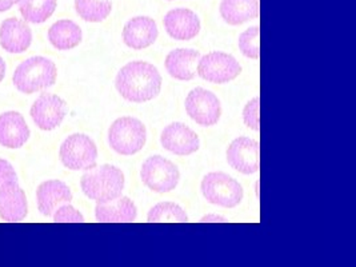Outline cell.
<instances>
[{"instance_id": "11", "label": "cell", "mask_w": 356, "mask_h": 267, "mask_svg": "<svg viewBox=\"0 0 356 267\" xmlns=\"http://www.w3.org/2000/svg\"><path fill=\"white\" fill-rule=\"evenodd\" d=\"M33 123L44 131H51L62 124L67 115V103L58 95L43 92L31 107Z\"/></svg>"}, {"instance_id": "23", "label": "cell", "mask_w": 356, "mask_h": 267, "mask_svg": "<svg viewBox=\"0 0 356 267\" xmlns=\"http://www.w3.org/2000/svg\"><path fill=\"white\" fill-rule=\"evenodd\" d=\"M19 13L27 23L40 24L47 22L56 10V0H19Z\"/></svg>"}, {"instance_id": "12", "label": "cell", "mask_w": 356, "mask_h": 267, "mask_svg": "<svg viewBox=\"0 0 356 267\" xmlns=\"http://www.w3.org/2000/svg\"><path fill=\"white\" fill-rule=\"evenodd\" d=\"M161 143L164 150L170 151L179 156L191 155L200 147L199 136L194 130L179 122L168 124L163 130Z\"/></svg>"}, {"instance_id": "18", "label": "cell", "mask_w": 356, "mask_h": 267, "mask_svg": "<svg viewBox=\"0 0 356 267\" xmlns=\"http://www.w3.org/2000/svg\"><path fill=\"white\" fill-rule=\"evenodd\" d=\"M72 193L70 187L62 181H46L36 190V202L40 214L52 217L58 207L65 203H71Z\"/></svg>"}, {"instance_id": "27", "label": "cell", "mask_w": 356, "mask_h": 267, "mask_svg": "<svg viewBox=\"0 0 356 267\" xmlns=\"http://www.w3.org/2000/svg\"><path fill=\"white\" fill-rule=\"evenodd\" d=\"M243 122L248 129L260 131V98H254L245 104Z\"/></svg>"}, {"instance_id": "7", "label": "cell", "mask_w": 356, "mask_h": 267, "mask_svg": "<svg viewBox=\"0 0 356 267\" xmlns=\"http://www.w3.org/2000/svg\"><path fill=\"white\" fill-rule=\"evenodd\" d=\"M142 182L151 191L165 194L177 188L180 181L178 167L161 155H152L140 168Z\"/></svg>"}, {"instance_id": "8", "label": "cell", "mask_w": 356, "mask_h": 267, "mask_svg": "<svg viewBox=\"0 0 356 267\" xmlns=\"http://www.w3.org/2000/svg\"><path fill=\"white\" fill-rule=\"evenodd\" d=\"M197 75L211 83L226 84L236 79L241 72V63L229 54L215 51L197 60Z\"/></svg>"}, {"instance_id": "29", "label": "cell", "mask_w": 356, "mask_h": 267, "mask_svg": "<svg viewBox=\"0 0 356 267\" xmlns=\"http://www.w3.org/2000/svg\"><path fill=\"white\" fill-rule=\"evenodd\" d=\"M19 184L17 171L10 162L0 159V187L6 184Z\"/></svg>"}, {"instance_id": "3", "label": "cell", "mask_w": 356, "mask_h": 267, "mask_svg": "<svg viewBox=\"0 0 356 267\" xmlns=\"http://www.w3.org/2000/svg\"><path fill=\"white\" fill-rule=\"evenodd\" d=\"M58 78V70L52 60L33 56L20 63L14 74V86L23 94H33L47 90Z\"/></svg>"}, {"instance_id": "6", "label": "cell", "mask_w": 356, "mask_h": 267, "mask_svg": "<svg viewBox=\"0 0 356 267\" xmlns=\"http://www.w3.org/2000/svg\"><path fill=\"white\" fill-rule=\"evenodd\" d=\"M62 165L72 171H87L97 167V147L86 134L70 135L60 146Z\"/></svg>"}, {"instance_id": "21", "label": "cell", "mask_w": 356, "mask_h": 267, "mask_svg": "<svg viewBox=\"0 0 356 267\" xmlns=\"http://www.w3.org/2000/svg\"><path fill=\"white\" fill-rule=\"evenodd\" d=\"M220 17L229 26H241L259 17V0H222Z\"/></svg>"}, {"instance_id": "2", "label": "cell", "mask_w": 356, "mask_h": 267, "mask_svg": "<svg viewBox=\"0 0 356 267\" xmlns=\"http://www.w3.org/2000/svg\"><path fill=\"white\" fill-rule=\"evenodd\" d=\"M124 174L113 165H103L87 170L81 179L83 194L88 200L104 203L116 200L124 190Z\"/></svg>"}, {"instance_id": "14", "label": "cell", "mask_w": 356, "mask_h": 267, "mask_svg": "<svg viewBox=\"0 0 356 267\" xmlns=\"http://www.w3.org/2000/svg\"><path fill=\"white\" fill-rule=\"evenodd\" d=\"M123 42L132 50H145L152 46L158 36L159 30L154 19L148 17H136L130 19L123 29Z\"/></svg>"}, {"instance_id": "26", "label": "cell", "mask_w": 356, "mask_h": 267, "mask_svg": "<svg viewBox=\"0 0 356 267\" xmlns=\"http://www.w3.org/2000/svg\"><path fill=\"white\" fill-rule=\"evenodd\" d=\"M239 50L245 58L258 60L260 58V27L254 26L244 31L238 40Z\"/></svg>"}, {"instance_id": "22", "label": "cell", "mask_w": 356, "mask_h": 267, "mask_svg": "<svg viewBox=\"0 0 356 267\" xmlns=\"http://www.w3.org/2000/svg\"><path fill=\"white\" fill-rule=\"evenodd\" d=\"M81 29L72 20H58L49 30V43L59 51L71 50L81 44Z\"/></svg>"}, {"instance_id": "9", "label": "cell", "mask_w": 356, "mask_h": 267, "mask_svg": "<svg viewBox=\"0 0 356 267\" xmlns=\"http://www.w3.org/2000/svg\"><path fill=\"white\" fill-rule=\"evenodd\" d=\"M186 111L199 126H215L222 117V104L215 94L196 87L186 98Z\"/></svg>"}, {"instance_id": "15", "label": "cell", "mask_w": 356, "mask_h": 267, "mask_svg": "<svg viewBox=\"0 0 356 267\" xmlns=\"http://www.w3.org/2000/svg\"><path fill=\"white\" fill-rule=\"evenodd\" d=\"M167 33L175 40H191L200 33V20L188 8H175L163 19Z\"/></svg>"}, {"instance_id": "25", "label": "cell", "mask_w": 356, "mask_h": 267, "mask_svg": "<svg viewBox=\"0 0 356 267\" xmlns=\"http://www.w3.org/2000/svg\"><path fill=\"white\" fill-rule=\"evenodd\" d=\"M75 11L83 20L99 23L111 14L113 3L108 0H75Z\"/></svg>"}, {"instance_id": "5", "label": "cell", "mask_w": 356, "mask_h": 267, "mask_svg": "<svg viewBox=\"0 0 356 267\" xmlns=\"http://www.w3.org/2000/svg\"><path fill=\"white\" fill-rule=\"evenodd\" d=\"M200 190L203 197L211 204L225 209H234L243 200L242 184L220 171L207 174L202 181Z\"/></svg>"}, {"instance_id": "4", "label": "cell", "mask_w": 356, "mask_h": 267, "mask_svg": "<svg viewBox=\"0 0 356 267\" xmlns=\"http://www.w3.org/2000/svg\"><path fill=\"white\" fill-rule=\"evenodd\" d=\"M146 140V126L136 118H119L108 130V145L119 155L131 156L139 152Z\"/></svg>"}, {"instance_id": "16", "label": "cell", "mask_w": 356, "mask_h": 267, "mask_svg": "<svg viewBox=\"0 0 356 267\" xmlns=\"http://www.w3.org/2000/svg\"><path fill=\"white\" fill-rule=\"evenodd\" d=\"M29 213L26 193L19 184H6L0 187V217L8 223L24 220Z\"/></svg>"}, {"instance_id": "19", "label": "cell", "mask_w": 356, "mask_h": 267, "mask_svg": "<svg viewBox=\"0 0 356 267\" xmlns=\"http://www.w3.org/2000/svg\"><path fill=\"white\" fill-rule=\"evenodd\" d=\"M138 217L136 204L127 197L97 203L95 218L99 223H132Z\"/></svg>"}, {"instance_id": "31", "label": "cell", "mask_w": 356, "mask_h": 267, "mask_svg": "<svg viewBox=\"0 0 356 267\" xmlns=\"http://www.w3.org/2000/svg\"><path fill=\"white\" fill-rule=\"evenodd\" d=\"M17 3H19V0H0V13L8 11L10 8H13Z\"/></svg>"}, {"instance_id": "17", "label": "cell", "mask_w": 356, "mask_h": 267, "mask_svg": "<svg viewBox=\"0 0 356 267\" xmlns=\"http://www.w3.org/2000/svg\"><path fill=\"white\" fill-rule=\"evenodd\" d=\"M30 127L26 119L17 111L0 115V145L7 149H20L30 139Z\"/></svg>"}, {"instance_id": "30", "label": "cell", "mask_w": 356, "mask_h": 267, "mask_svg": "<svg viewBox=\"0 0 356 267\" xmlns=\"http://www.w3.org/2000/svg\"><path fill=\"white\" fill-rule=\"evenodd\" d=\"M200 222L202 223H210V222H213V223H218V222H220V223H226L227 219L226 218L220 217V216H213V214H210V216H206V217L202 218L200 219Z\"/></svg>"}, {"instance_id": "24", "label": "cell", "mask_w": 356, "mask_h": 267, "mask_svg": "<svg viewBox=\"0 0 356 267\" xmlns=\"http://www.w3.org/2000/svg\"><path fill=\"white\" fill-rule=\"evenodd\" d=\"M148 223H187V213L174 202H162L155 204L147 216Z\"/></svg>"}, {"instance_id": "20", "label": "cell", "mask_w": 356, "mask_h": 267, "mask_svg": "<svg viewBox=\"0 0 356 267\" xmlns=\"http://www.w3.org/2000/svg\"><path fill=\"white\" fill-rule=\"evenodd\" d=\"M200 59V54L191 49H177L171 51L164 62V66L170 76L177 81L188 82L196 75V62Z\"/></svg>"}, {"instance_id": "32", "label": "cell", "mask_w": 356, "mask_h": 267, "mask_svg": "<svg viewBox=\"0 0 356 267\" xmlns=\"http://www.w3.org/2000/svg\"><path fill=\"white\" fill-rule=\"evenodd\" d=\"M4 76H6V63H4L3 58L0 56V82L4 79Z\"/></svg>"}, {"instance_id": "13", "label": "cell", "mask_w": 356, "mask_h": 267, "mask_svg": "<svg viewBox=\"0 0 356 267\" xmlns=\"http://www.w3.org/2000/svg\"><path fill=\"white\" fill-rule=\"evenodd\" d=\"M33 31L26 20L8 17L0 26V46L11 54H22L30 49Z\"/></svg>"}, {"instance_id": "10", "label": "cell", "mask_w": 356, "mask_h": 267, "mask_svg": "<svg viewBox=\"0 0 356 267\" xmlns=\"http://www.w3.org/2000/svg\"><path fill=\"white\" fill-rule=\"evenodd\" d=\"M227 162L234 170L244 175L258 172L260 166L259 142L247 136L236 138L227 149Z\"/></svg>"}, {"instance_id": "28", "label": "cell", "mask_w": 356, "mask_h": 267, "mask_svg": "<svg viewBox=\"0 0 356 267\" xmlns=\"http://www.w3.org/2000/svg\"><path fill=\"white\" fill-rule=\"evenodd\" d=\"M55 223H83L84 218L81 213L71 206L70 203H65L60 207L56 209V211L52 214Z\"/></svg>"}, {"instance_id": "1", "label": "cell", "mask_w": 356, "mask_h": 267, "mask_svg": "<svg viewBox=\"0 0 356 267\" xmlns=\"http://www.w3.org/2000/svg\"><path fill=\"white\" fill-rule=\"evenodd\" d=\"M115 87L123 99L145 103L159 95L162 75L154 65L135 60L119 70L115 78Z\"/></svg>"}]
</instances>
